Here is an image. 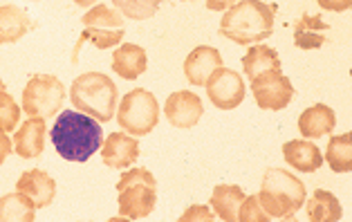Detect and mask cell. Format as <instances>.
Listing matches in <instances>:
<instances>
[{"instance_id": "obj_1", "label": "cell", "mask_w": 352, "mask_h": 222, "mask_svg": "<svg viewBox=\"0 0 352 222\" xmlns=\"http://www.w3.org/2000/svg\"><path fill=\"white\" fill-rule=\"evenodd\" d=\"M50 140L63 159L83 164L104 144V131L94 117L79 110H63L50 131Z\"/></svg>"}, {"instance_id": "obj_2", "label": "cell", "mask_w": 352, "mask_h": 222, "mask_svg": "<svg viewBox=\"0 0 352 222\" xmlns=\"http://www.w3.org/2000/svg\"><path fill=\"white\" fill-rule=\"evenodd\" d=\"M276 5L263 0H240L220 21V34L238 45H256L272 36Z\"/></svg>"}, {"instance_id": "obj_3", "label": "cell", "mask_w": 352, "mask_h": 222, "mask_svg": "<svg viewBox=\"0 0 352 222\" xmlns=\"http://www.w3.org/2000/svg\"><path fill=\"white\" fill-rule=\"evenodd\" d=\"M72 106L81 113L97 119L99 124H106L115 117L119 90L115 81L104 72H83L76 76L70 88Z\"/></svg>"}, {"instance_id": "obj_4", "label": "cell", "mask_w": 352, "mask_h": 222, "mask_svg": "<svg viewBox=\"0 0 352 222\" xmlns=\"http://www.w3.org/2000/svg\"><path fill=\"white\" fill-rule=\"evenodd\" d=\"M258 200L270 218L292 220L305 204V184L285 168L265 170Z\"/></svg>"}, {"instance_id": "obj_5", "label": "cell", "mask_w": 352, "mask_h": 222, "mask_svg": "<svg viewBox=\"0 0 352 222\" xmlns=\"http://www.w3.org/2000/svg\"><path fill=\"white\" fill-rule=\"evenodd\" d=\"M119 216L124 220L148 218L157 202V182L151 170L142 166L128 168L117 182Z\"/></svg>"}, {"instance_id": "obj_6", "label": "cell", "mask_w": 352, "mask_h": 222, "mask_svg": "<svg viewBox=\"0 0 352 222\" xmlns=\"http://www.w3.org/2000/svg\"><path fill=\"white\" fill-rule=\"evenodd\" d=\"M81 23H83V32L74 45L72 63L79 61L83 43H92L97 49H110L124 41V16L106 5H94L81 19Z\"/></svg>"}, {"instance_id": "obj_7", "label": "cell", "mask_w": 352, "mask_h": 222, "mask_svg": "<svg viewBox=\"0 0 352 222\" xmlns=\"http://www.w3.org/2000/svg\"><path fill=\"white\" fill-rule=\"evenodd\" d=\"M65 88L52 74H34L23 90L21 110L28 117L50 119L63 108Z\"/></svg>"}, {"instance_id": "obj_8", "label": "cell", "mask_w": 352, "mask_h": 222, "mask_svg": "<svg viewBox=\"0 0 352 222\" xmlns=\"http://www.w3.org/2000/svg\"><path fill=\"white\" fill-rule=\"evenodd\" d=\"M117 122L124 131L137 137L153 133L160 122V104L155 95L144 88L131 90L117 108Z\"/></svg>"}, {"instance_id": "obj_9", "label": "cell", "mask_w": 352, "mask_h": 222, "mask_svg": "<svg viewBox=\"0 0 352 222\" xmlns=\"http://www.w3.org/2000/svg\"><path fill=\"white\" fill-rule=\"evenodd\" d=\"M252 92L258 108L263 110H283L289 106L294 97V85L280 70L263 72L252 79Z\"/></svg>"}, {"instance_id": "obj_10", "label": "cell", "mask_w": 352, "mask_h": 222, "mask_svg": "<svg viewBox=\"0 0 352 222\" xmlns=\"http://www.w3.org/2000/svg\"><path fill=\"white\" fill-rule=\"evenodd\" d=\"M207 92L211 104L220 110H234L245 101V81L236 70L229 67H218L216 72L209 76Z\"/></svg>"}, {"instance_id": "obj_11", "label": "cell", "mask_w": 352, "mask_h": 222, "mask_svg": "<svg viewBox=\"0 0 352 222\" xmlns=\"http://www.w3.org/2000/svg\"><path fill=\"white\" fill-rule=\"evenodd\" d=\"M164 115L170 122V126L175 128H193L200 117L204 115V106L202 99L191 90H179L173 92L166 104H164Z\"/></svg>"}, {"instance_id": "obj_12", "label": "cell", "mask_w": 352, "mask_h": 222, "mask_svg": "<svg viewBox=\"0 0 352 222\" xmlns=\"http://www.w3.org/2000/svg\"><path fill=\"white\" fill-rule=\"evenodd\" d=\"M140 157V142L128 137L126 133H110V137L101 144V159L110 168L126 170Z\"/></svg>"}, {"instance_id": "obj_13", "label": "cell", "mask_w": 352, "mask_h": 222, "mask_svg": "<svg viewBox=\"0 0 352 222\" xmlns=\"http://www.w3.org/2000/svg\"><path fill=\"white\" fill-rule=\"evenodd\" d=\"M16 191H21L23 195L36 204V209L50 207L56 195V180H52L45 170L41 168H30L16 180Z\"/></svg>"}, {"instance_id": "obj_14", "label": "cell", "mask_w": 352, "mask_h": 222, "mask_svg": "<svg viewBox=\"0 0 352 222\" xmlns=\"http://www.w3.org/2000/svg\"><path fill=\"white\" fill-rule=\"evenodd\" d=\"M220 65H222V54L216 47H209V45L195 47L184 61L186 81L191 85H200L202 88V85H207L209 76L216 72Z\"/></svg>"}, {"instance_id": "obj_15", "label": "cell", "mask_w": 352, "mask_h": 222, "mask_svg": "<svg viewBox=\"0 0 352 222\" xmlns=\"http://www.w3.org/2000/svg\"><path fill=\"white\" fill-rule=\"evenodd\" d=\"M14 153L23 159H36L45 148V119L30 117L14 135Z\"/></svg>"}, {"instance_id": "obj_16", "label": "cell", "mask_w": 352, "mask_h": 222, "mask_svg": "<svg viewBox=\"0 0 352 222\" xmlns=\"http://www.w3.org/2000/svg\"><path fill=\"white\" fill-rule=\"evenodd\" d=\"M283 157H285V162H289L292 168L300 170V173H314L323 164L319 146L307 140H292L283 144Z\"/></svg>"}, {"instance_id": "obj_17", "label": "cell", "mask_w": 352, "mask_h": 222, "mask_svg": "<svg viewBox=\"0 0 352 222\" xmlns=\"http://www.w3.org/2000/svg\"><path fill=\"white\" fill-rule=\"evenodd\" d=\"M148 67V56L146 49L135 45V43H126V45L117 47L113 54V72H117L122 79L133 81L137 76H142Z\"/></svg>"}, {"instance_id": "obj_18", "label": "cell", "mask_w": 352, "mask_h": 222, "mask_svg": "<svg viewBox=\"0 0 352 222\" xmlns=\"http://www.w3.org/2000/svg\"><path fill=\"white\" fill-rule=\"evenodd\" d=\"M334 126H337V115L325 104H316L312 108H307L298 117V131L305 140H319L323 135L332 133Z\"/></svg>"}, {"instance_id": "obj_19", "label": "cell", "mask_w": 352, "mask_h": 222, "mask_svg": "<svg viewBox=\"0 0 352 222\" xmlns=\"http://www.w3.org/2000/svg\"><path fill=\"white\" fill-rule=\"evenodd\" d=\"M330 32V25L321 16L303 14L294 23V45L298 49H319L325 43V34Z\"/></svg>"}, {"instance_id": "obj_20", "label": "cell", "mask_w": 352, "mask_h": 222, "mask_svg": "<svg viewBox=\"0 0 352 222\" xmlns=\"http://www.w3.org/2000/svg\"><path fill=\"white\" fill-rule=\"evenodd\" d=\"M32 30V21L25 10L19 5H3L0 7V45L21 41Z\"/></svg>"}, {"instance_id": "obj_21", "label": "cell", "mask_w": 352, "mask_h": 222, "mask_svg": "<svg viewBox=\"0 0 352 222\" xmlns=\"http://www.w3.org/2000/svg\"><path fill=\"white\" fill-rule=\"evenodd\" d=\"M243 200H245V193H243L240 186H236V184H218L216 189H213V195H211V207H213V211H216V216L220 220L236 222Z\"/></svg>"}, {"instance_id": "obj_22", "label": "cell", "mask_w": 352, "mask_h": 222, "mask_svg": "<svg viewBox=\"0 0 352 222\" xmlns=\"http://www.w3.org/2000/svg\"><path fill=\"white\" fill-rule=\"evenodd\" d=\"M243 70L249 76V81L254 76H258L263 72H278L280 70V58L278 52L270 45H263V43H256L252 49L243 56Z\"/></svg>"}, {"instance_id": "obj_23", "label": "cell", "mask_w": 352, "mask_h": 222, "mask_svg": "<svg viewBox=\"0 0 352 222\" xmlns=\"http://www.w3.org/2000/svg\"><path fill=\"white\" fill-rule=\"evenodd\" d=\"M343 218V209L337 200V195L316 189L312 198L307 200V220L310 222H339Z\"/></svg>"}, {"instance_id": "obj_24", "label": "cell", "mask_w": 352, "mask_h": 222, "mask_svg": "<svg viewBox=\"0 0 352 222\" xmlns=\"http://www.w3.org/2000/svg\"><path fill=\"white\" fill-rule=\"evenodd\" d=\"M36 204L21 191L7 193L0 198V222H34Z\"/></svg>"}, {"instance_id": "obj_25", "label": "cell", "mask_w": 352, "mask_h": 222, "mask_svg": "<svg viewBox=\"0 0 352 222\" xmlns=\"http://www.w3.org/2000/svg\"><path fill=\"white\" fill-rule=\"evenodd\" d=\"M352 135L343 133L332 137L325 151V162L330 164L334 173H350L352 170Z\"/></svg>"}, {"instance_id": "obj_26", "label": "cell", "mask_w": 352, "mask_h": 222, "mask_svg": "<svg viewBox=\"0 0 352 222\" xmlns=\"http://www.w3.org/2000/svg\"><path fill=\"white\" fill-rule=\"evenodd\" d=\"M162 3H164V0H113V5L122 12V16H126V19H131V21L153 19Z\"/></svg>"}, {"instance_id": "obj_27", "label": "cell", "mask_w": 352, "mask_h": 222, "mask_svg": "<svg viewBox=\"0 0 352 222\" xmlns=\"http://www.w3.org/2000/svg\"><path fill=\"white\" fill-rule=\"evenodd\" d=\"M21 122V106L16 104L14 97L7 92V88L0 90V131L12 133Z\"/></svg>"}, {"instance_id": "obj_28", "label": "cell", "mask_w": 352, "mask_h": 222, "mask_svg": "<svg viewBox=\"0 0 352 222\" xmlns=\"http://www.w3.org/2000/svg\"><path fill=\"white\" fill-rule=\"evenodd\" d=\"M238 220L240 222H270L272 218L267 216V211L263 209L258 195H252V198L245 195V200L240 204V211H238Z\"/></svg>"}, {"instance_id": "obj_29", "label": "cell", "mask_w": 352, "mask_h": 222, "mask_svg": "<svg viewBox=\"0 0 352 222\" xmlns=\"http://www.w3.org/2000/svg\"><path fill=\"white\" fill-rule=\"evenodd\" d=\"M216 216L211 213V209L209 207H188L186 211H184V216L179 218V222H193V220H213Z\"/></svg>"}, {"instance_id": "obj_30", "label": "cell", "mask_w": 352, "mask_h": 222, "mask_svg": "<svg viewBox=\"0 0 352 222\" xmlns=\"http://www.w3.org/2000/svg\"><path fill=\"white\" fill-rule=\"evenodd\" d=\"M316 3L325 12H348L352 7V0H316Z\"/></svg>"}, {"instance_id": "obj_31", "label": "cell", "mask_w": 352, "mask_h": 222, "mask_svg": "<svg viewBox=\"0 0 352 222\" xmlns=\"http://www.w3.org/2000/svg\"><path fill=\"white\" fill-rule=\"evenodd\" d=\"M14 151V144H12V140L7 137V133L5 131H0V164L10 157V153Z\"/></svg>"}, {"instance_id": "obj_32", "label": "cell", "mask_w": 352, "mask_h": 222, "mask_svg": "<svg viewBox=\"0 0 352 222\" xmlns=\"http://www.w3.org/2000/svg\"><path fill=\"white\" fill-rule=\"evenodd\" d=\"M231 5H236V0H207V10L211 12H225Z\"/></svg>"}, {"instance_id": "obj_33", "label": "cell", "mask_w": 352, "mask_h": 222, "mask_svg": "<svg viewBox=\"0 0 352 222\" xmlns=\"http://www.w3.org/2000/svg\"><path fill=\"white\" fill-rule=\"evenodd\" d=\"M74 3L79 5V7H92L94 3H97V0H74Z\"/></svg>"}, {"instance_id": "obj_34", "label": "cell", "mask_w": 352, "mask_h": 222, "mask_svg": "<svg viewBox=\"0 0 352 222\" xmlns=\"http://www.w3.org/2000/svg\"><path fill=\"white\" fill-rule=\"evenodd\" d=\"M5 88V83H3V79H0V90H3Z\"/></svg>"}, {"instance_id": "obj_35", "label": "cell", "mask_w": 352, "mask_h": 222, "mask_svg": "<svg viewBox=\"0 0 352 222\" xmlns=\"http://www.w3.org/2000/svg\"><path fill=\"white\" fill-rule=\"evenodd\" d=\"M32 3H38V0H32Z\"/></svg>"}]
</instances>
